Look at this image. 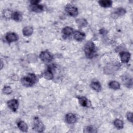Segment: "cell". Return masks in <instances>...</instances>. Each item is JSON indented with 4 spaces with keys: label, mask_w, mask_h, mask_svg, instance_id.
Masks as SVG:
<instances>
[{
    "label": "cell",
    "mask_w": 133,
    "mask_h": 133,
    "mask_svg": "<svg viewBox=\"0 0 133 133\" xmlns=\"http://www.w3.org/2000/svg\"><path fill=\"white\" fill-rule=\"evenodd\" d=\"M43 77L46 79L51 80L54 78V74L50 69H48L43 73Z\"/></svg>",
    "instance_id": "44dd1931"
},
{
    "label": "cell",
    "mask_w": 133,
    "mask_h": 133,
    "mask_svg": "<svg viewBox=\"0 0 133 133\" xmlns=\"http://www.w3.org/2000/svg\"><path fill=\"white\" fill-rule=\"evenodd\" d=\"M120 67V64L118 62H113L108 64L103 68L104 73L105 74H111L117 71Z\"/></svg>",
    "instance_id": "3957f363"
},
{
    "label": "cell",
    "mask_w": 133,
    "mask_h": 133,
    "mask_svg": "<svg viewBox=\"0 0 133 133\" xmlns=\"http://www.w3.org/2000/svg\"><path fill=\"white\" fill-rule=\"evenodd\" d=\"M76 22L77 24V25L79 27V28H82V27H84L85 26H86L88 24L87 21L83 18H80V19H78L76 20Z\"/></svg>",
    "instance_id": "cb8c5ba5"
},
{
    "label": "cell",
    "mask_w": 133,
    "mask_h": 133,
    "mask_svg": "<svg viewBox=\"0 0 133 133\" xmlns=\"http://www.w3.org/2000/svg\"><path fill=\"white\" fill-rule=\"evenodd\" d=\"M65 121L67 123L70 124H73L76 122L77 118L75 115L72 113H69L65 115Z\"/></svg>",
    "instance_id": "4fadbf2b"
},
{
    "label": "cell",
    "mask_w": 133,
    "mask_h": 133,
    "mask_svg": "<svg viewBox=\"0 0 133 133\" xmlns=\"http://www.w3.org/2000/svg\"><path fill=\"white\" fill-rule=\"evenodd\" d=\"M45 128V127L44 124L39 118V117L37 116L34 117L33 127L34 130L37 132H43L44 131Z\"/></svg>",
    "instance_id": "277c9868"
},
{
    "label": "cell",
    "mask_w": 133,
    "mask_h": 133,
    "mask_svg": "<svg viewBox=\"0 0 133 133\" xmlns=\"http://www.w3.org/2000/svg\"><path fill=\"white\" fill-rule=\"evenodd\" d=\"M39 1H31L30 2L31 5L30 6L31 10L36 13L42 12L43 10V6L39 4Z\"/></svg>",
    "instance_id": "8992f818"
},
{
    "label": "cell",
    "mask_w": 133,
    "mask_h": 133,
    "mask_svg": "<svg viewBox=\"0 0 133 133\" xmlns=\"http://www.w3.org/2000/svg\"><path fill=\"white\" fill-rule=\"evenodd\" d=\"M7 105L11 111L16 112L19 107V102L17 99H12L7 102Z\"/></svg>",
    "instance_id": "ba28073f"
},
{
    "label": "cell",
    "mask_w": 133,
    "mask_h": 133,
    "mask_svg": "<svg viewBox=\"0 0 133 133\" xmlns=\"http://www.w3.org/2000/svg\"><path fill=\"white\" fill-rule=\"evenodd\" d=\"M74 38L78 42H81L83 41L85 38V34L84 33L80 32L79 31H75L73 33Z\"/></svg>",
    "instance_id": "9a60e30c"
},
{
    "label": "cell",
    "mask_w": 133,
    "mask_h": 133,
    "mask_svg": "<svg viewBox=\"0 0 133 133\" xmlns=\"http://www.w3.org/2000/svg\"><path fill=\"white\" fill-rule=\"evenodd\" d=\"M18 35L14 32L7 33L5 36V39L9 43L17 41L18 39Z\"/></svg>",
    "instance_id": "30bf717a"
},
{
    "label": "cell",
    "mask_w": 133,
    "mask_h": 133,
    "mask_svg": "<svg viewBox=\"0 0 133 133\" xmlns=\"http://www.w3.org/2000/svg\"><path fill=\"white\" fill-rule=\"evenodd\" d=\"M12 90L11 88L9 86H5L3 88V92L6 95L10 94L12 92Z\"/></svg>",
    "instance_id": "4316f807"
},
{
    "label": "cell",
    "mask_w": 133,
    "mask_h": 133,
    "mask_svg": "<svg viewBox=\"0 0 133 133\" xmlns=\"http://www.w3.org/2000/svg\"><path fill=\"white\" fill-rule=\"evenodd\" d=\"M77 99L78 100V102L82 105L84 107H90L91 106V103L88 100V99L84 96H79L77 97Z\"/></svg>",
    "instance_id": "7c38bea8"
},
{
    "label": "cell",
    "mask_w": 133,
    "mask_h": 133,
    "mask_svg": "<svg viewBox=\"0 0 133 133\" xmlns=\"http://www.w3.org/2000/svg\"><path fill=\"white\" fill-rule=\"evenodd\" d=\"M33 28L31 26H26L23 28L22 30V33L25 36H29L33 34Z\"/></svg>",
    "instance_id": "ac0fdd59"
},
{
    "label": "cell",
    "mask_w": 133,
    "mask_h": 133,
    "mask_svg": "<svg viewBox=\"0 0 133 133\" xmlns=\"http://www.w3.org/2000/svg\"><path fill=\"white\" fill-rule=\"evenodd\" d=\"M130 54L127 51H122L119 53V57L121 62L127 63L129 62L130 58Z\"/></svg>",
    "instance_id": "8fae6325"
},
{
    "label": "cell",
    "mask_w": 133,
    "mask_h": 133,
    "mask_svg": "<svg viewBox=\"0 0 133 133\" xmlns=\"http://www.w3.org/2000/svg\"><path fill=\"white\" fill-rule=\"evenodd\" d=\"M64 9L65 12L70 16H72L73 17H76L78 14V8L75 7V6L71 4H67L65 7Z\"/></svg>",
    "instance_id": "5b68a950"
},
{
    "label": "cell",
    "mask_w": 133,
    "mask_h": 133,
    "mask_svg": "<svg viewBox=\"0 0 133 133\" xmlns=\"http://www.w3.org/2000/svg\"><path fill=\"white\" fill-rule=\"evenodd\" d=\"M17 126L19 129L23 132H26L28 131V125L25 122L22 121H20L17 123Z\"/></svg>",
    "instance_id": "d6986e66"
},
{
    "label": "cell",
    "mask_w": 133,
    "mask_h": 133,
    "mask_svg": "<svg viewBox=\"0 0 133 133\" xmlns=\"http://www.w3.org/2000/svg\"><path fill=\"white\" fill-rule=\"evenodd\" d=\"M126 12V10L123 8H118L116 9L114 11H113L112 14L111 16L114 19H117L119 17L124 16Z\"/></svg>",
    "instance_id": "9c48e42d"
},
{
    "label": "cell",
    "mask_w": 133,
    "mask_h": 133,
    "mask_svg": "<svg viewBox=\"0 0 133 133\" xmlns=\"http://www.w3.org/2000/svg\"><path fill=\"white\" fill-rule=\"evenodd\" d=\"M40 59L44 62H50L53 59L52 55L48 50L42 51L39 54Z\"/></svg>",
    "instance_id": "52a82bcc"
},
{
    "label": "cell",
    "mask_w": 133,
    "mask_h": 133,
    "mask_svg": "<svg viewBox=\"0 0 133 133\" xmlns=\"http://www.w3.org/2000/svg\"><path fill=\"white\" fill-rule=\"evenodd\" d=\"M90 87L97 92H99L101 90V85L97 80H93L90 85Z\"/></svg>",
    "instance_id": "2e32d148"
},
{
    "label": "cell",
    "mask_w": 133,
    "mask_h": 133,
    "mask_svg": "<svg viewBox=\"0 0 133 133\" xmlns=\"http://www.w3.org/2000/svg\"><path fill=\"white\" fill-rule=\"evenodd\" d=\"M126 117L128 121L132 123V113L131 112H128L126 114Z\"/></svg>",
    "instance_id": "f1b7e54d"
},
{
    "label": "cell",
    "mask_w": 133,
    "mask_h": 133,
    "mask_svg": "<svg viewBox=\"0 0 133 133\" xmlns=\"http://www.w3.org/2000/svg\"><path fill=\"white\" fill-rule=\"evenodd\" d=\"M98 3L102 7L108 8L112 6L113 2L111 0H102L98 1Z\"/></svg>",
    "instance_id": "ffe728a7"
},
{
    "label": "cell",
    "mask_w": 133,
    "mask_h": 133,
    "mask_svg": "<svg viewBox=\"0 0 133 133\" xmlns=\"http://www.w3.org/2000/svg\"><path fill=\"white\" fill-rule=\"evenodd\" d=\"M37 81V76L35 74L29 73L26 76H24L21 79V83L23 86L29 87L33 86L36 83Z\"/></svg>",
    "instance_id": "7a4b0ae2"
},
{
    "label": "cell",
    "mask_w": 133,
    "mask_h": 133,
    "mask_svg": "<svg viewBox=\"0 0 133 133\" xmlns=\"http://www.w3.org/2000/svg\"><path fill=\"white\" fill-rule=\"evenodd\" d=\"M109 86L111 89H113L114 90H117L120 88V84L117 81H112L109 82Z\"/></svg>",
    "instance_id": "603a6c76"
},
{
    "label": "cell",
    "mask_w": 133,
    "mask_h": 133,
    "mask_svg": "<svg viewBox=\"0 0 133 133\" xmlns=\"http://www.w3.org/2000/svg\"><path fill=\"white\" fill-rule=\"evenodd\" d=\"M11 19L16 22L21 21L22 20V14L19 11H14L12 12Z\"/></svg>",
    "instance_id": "e0dca14e"
},
{
    "label": "cell",
    "mask_w": 133,
    "mask_h": 133,
    "mask_svg": "<svg viewBox=\"0 0 133 133\" xmlns=\"http://www.w3.org/2000/svg\"><path fill=\"white\" fill-rule=\"evenodd\" d=\"M114 125L117 129H122L124 127V122L122 120L117 118L114 121Z\"/></svg>",
    "instance_id": "7402d4cb"
},
{
    "label": "cell",
    "mask_w": 133,
    "mask_h": 133,
    "mask_svg": "<svg viewBox=\"0 0 133 133\" xmlns=\"http://www.w3.org/2000/svg\"><path fill=\"white\" fill-rule=\"evenodd\" d=\"M61 32L64 37H67L71 36L74 33V30L71 27L65 26L62 29Z\"/></svg>",
    "instance_id": "5bb4252c"
},
{
    "label": "cell",
    "mask_w": 133,
    "mask_h": 133,
    "mask_svg": "<svg viewBox=\"0 0 133 133\" xmlns=\"http://www.w3.org/2000/svg\"><path fill=\"white\" fill-rule=\"evenodd\" d=\"M84 52L88 59H92L95 56L96 51L95 44L92 41H88L84 46Z\"/></svg>",
    "instance_id": "6da1fadb"
},
{
    "label": "cell",
    "mask_w": 133,
    "mask_h": 133,
    "mask_svg": "<svg viewBox=\"0 0 133 133\" xmlns=\"http://www.w3.org/2000/svg\"><path fill=\"white\" fill-rule=\"evenodd\" d=\"M83 132H85V133H87V132L90 133V132H97V129L95 128L94 126H88L84 128Z\"/></svg>",
    "instance_id": "d4e9b609"
},
{
    "label": "cell",
    "mask_w": 133,
    "mask_h": 133,
    "mask_svg": "<svg viewBox=\"0 0 133 133\" xmlns=\"http://www.w3.org/2000/svg\"><path fill=\"white\" fill-rule=\"evenodd\" d=\"M124 79V85L127 86V87H131L132 86V79L130 78H126V77Z\"/></svg>",
    "instance_id": "83f0119b"
},
{
    "label": "cell",
    "mask_w": 133,
    "mask_h": 133,
    "mask_svg": "<svg viewBox=\"0 0 133 133\" xmlns=\"http://www.w3.org/2000/svg\"><path fill=\"white\" fill-rule=\"evenodd\" d=\"M3 14L5 18H11L12 12H11L9 9H6L3 11Z\"/></svg>",
    "instance_id": "484cf974"
}]
</instances>
